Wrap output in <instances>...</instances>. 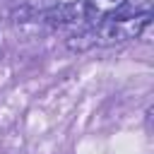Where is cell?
Instances as JSON below:
<instances>
[{
	"label": "cell",
	"mask_w": 154,
	"mask_h": 154,
	"mask_svg": "<svg viewBox=\"0 0 154 154\" xmlns=\"http://www.w3.org/2000/svg\"><path fill=\"white\" fill-rule=\"evenodd\" d=\"M75 2H77L82 24H99L111 12H116L125 0H75Z\"/></svg>",
	"instance_id": "6da1fadb"
},
{
	"label": "cell",
	"mask_w": 154,
	"mask_h": 154,
	"mask_svg": "<svg viewBox=\"0 0 154 154\" xmlns=\"http://www.w3.org/2000/svg\"><path fill=\"white\" fill-rule=\"evenodd\" d=\"M65 43H67V48L72 53H84V51H91V48L99 46V36H96V29L89 26V29H82V31L67 36Z\"/></svg>",
	"instance_id": "7a4b0ae2"
}]
</instances>
